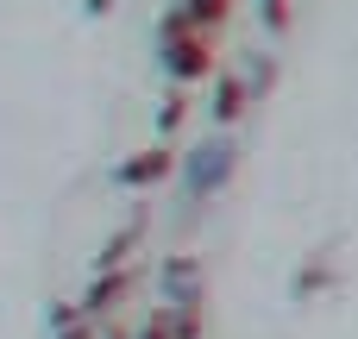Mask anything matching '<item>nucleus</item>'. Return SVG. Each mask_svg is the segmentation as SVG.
<instances>
[{"instance_id": "obj_1", "label": "nucleus", "mask_w": 358, "mask_h": 339, "mask_svg": "<svg viewBox=\"0 0 358 339\" xmlns=\"http://www.w3.org/2000/svg\"><path fill=\"white\" fill-rule=\"evenodd\" d=\"M182 6H189V13H182V25H195V31H201V25H214V19L227 13V0H182Z\"/></svg>"}, {"instance_id": "obj_3", "label": "nucleus", "mask_w": 358, "mask_h": 339, "mask_svg": "<svg viewBox=\"0 0 358 339\" xmlns=\"http://www.w3.org/2000/svg\"><path fill=\"white\" fill-rule=\"evenodd\" d=\"M157 170H164V157H151V164H126V170H120V182H151Z\"/></svg>"}, {"instance_id": "obj_4", "label": "nucleus", "mask_w": 358, "mask_h": 339, "mask_svg": "<svg viewBox=\"0 0 358 339\" xmlns=\"http://www.w3.org/2000/svg\"><path fill=\"white\" fill-rule=\"evenodd\" d=\"M264 19H271V25H283V19H289V0H264Z\"/></svg>"}, {"instance_id": "obj_2", "label": "nucleus", "mask_w": 358, "mask_h": 339, "mask_svg": "<svg viewBox=\"0 0 358 339\" xmlns=\"http://www.w3.org/2000/svg\"><path fill=\"white\" fill-rule=\"evenodd\" d=\"M239 101H245V94H239V82H220V107H214V113H220V120H233V113H239Z\"/></svg>"}]
</instances>
